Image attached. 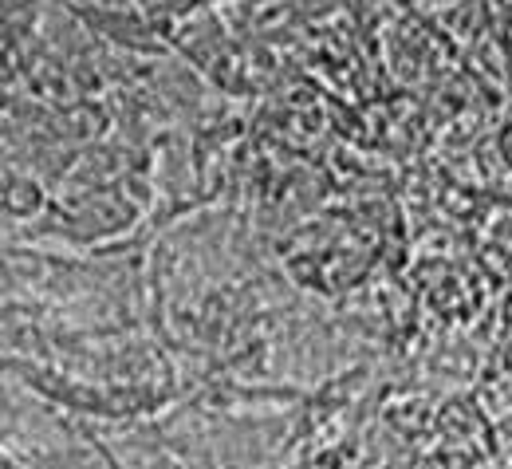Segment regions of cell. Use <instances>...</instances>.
Masks as SVG:
<instances>
[{
    "label": "cell",
    "instance_id": "obj_1",
    "mask_svg": "<svg viewBox=\"0 0 512 469\" xmlns=\"http://www.w3.org/2000/svg\"><path fill=\"white\" fill-rule=\"evenodd\" d=\"M4 209H8V217L28 221V217H36V213L44 209V190H40L36 182L8 178V186H4Z\"/></svg>",
    "mask_w": 512,
    "mask_h": 469
},
{
    "label": "cell",
    "instance_id": "obj_2",
    "mask_svg": "<svg viewBox=\"0 0 512 469\" xmlns=\"http://www.w3.org/2000/svg\"><path fill=\"white\" fill-rule=\"evenodd\" d=\"M4 469H36V466H28L24 458H16V454L8 450V454H4Z\"/></svg>",
    "mask_w": 512,
    "mask_h": 469
}]
</instances>
